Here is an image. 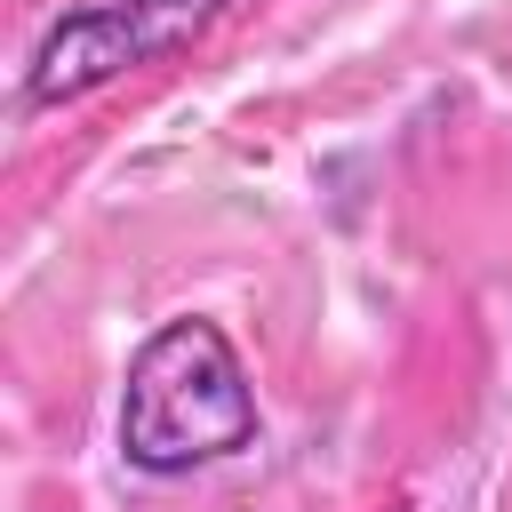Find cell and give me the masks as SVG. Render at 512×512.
Instances as JSON below:
<instances>
[{
    "label": "cell",
    "instance_id": "obj_1",
    "mask_svg": "<svg viewBox=\"0 0 512 512\" xmlns=\"http://www.w3.org/2000/svg\"><path fill=\"white\" fill-rule=\"evenodd\" d=\"M256 440V384L216 320H168L136 344L120 384V464L144 480H184Z\"/></svg>",
    "mask_w": 512,
    "mask_h": 512
},
{
    "label": "cell",
    "instance_id": "obj_2",
    "mask_svg": "<svg viewBox=\"0 0 512 512\" xmlns=\"http://www.w3.org/2000/svg\"><path fill=\"white\" fill-rule=\"evenodd\" d=\"M232 0H88V8H64L32 64H24V112H48V104H72V96H96L104 80L136 72V64H160L176 48H192Z\"/></svg>",
    "mask_w": 512,
    "mask_h": 512
}]
</instances>
